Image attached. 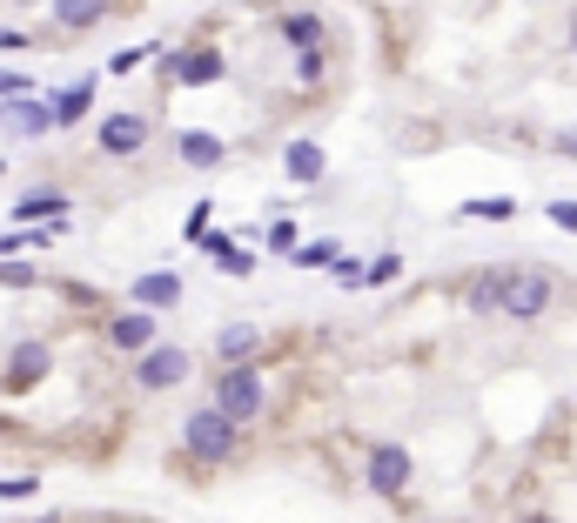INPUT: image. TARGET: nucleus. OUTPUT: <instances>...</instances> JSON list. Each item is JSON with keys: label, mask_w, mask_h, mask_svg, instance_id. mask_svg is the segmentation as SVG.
<instances>
[{"label": "nucleus", "mask_w": 577, "mask_h": 523, "mask_svg": "<svg viewBox=\"0 0 577 523\" xmlns=\"http://www.w3.org/2000/svg\"><path fill=\"white\" fill-rule=\"evenodd\" d=\"M209 403L228 416V423H256L263 416V363H222L215 370V389H209Z\"/></svg>", "instance_id": "nucleus-1"}, {"label": "nucleus", "mask_w": 577, "mask_h": 523, "mask_svg": "<svg viewBox=\"0 0 577 523\" xmlns=\"http://www.w3.org/2000/svg\"><path fill=\"white\" fill-rule=\"evenodd\" d=\"M235 444H242V423H228L215 403H202V409L182 416V450H189L195 463H228Z\"/></svg>", "instance_id": "nucleus-2"}, {"label": "nucleus", "mask_w": 577, "mask_h": 523, "mask_svg": "<svg viewBox=\"0 0 577 523\" xmlns=\"http://www.w3.org/2000/svg\"><path fill=\"white\" fill-rule=\"evenodd\" d=\"M544 309H551V276H544V269H504V302H498V316L537 322Z\"/></svg>", "instance_id": "nucleus-3"}, {"label": "nucleus", "mask_w": 577, "mask_h": 523, "mask_svg": "<svg viewBox=\"0 0 577 523\" xmlns=\"http://www.w3.org/2000/svg\"><path fill=\"white\" fill-rule=\"evenodd\" d=\"M161 74L175 87H215L228 74V61H222V47H161Z\"/></svg>", "instance_id": "nucleus-4"}, {"label": "nucleus", "mask_w": 577, "mask_h": 523, "mask_svg": "<svg viewBox=\"0 0 577 523\" xmlns=\"http://www.w3.org/2000/svg\"><path fill=\"white\" fill-rule=\"evenodd\" d=\"M189 376H195V363H189V349H175V342H154V349L135 356V383L141 389H182Z\"/></svg>", "instance_id": "nucleus-5"}, {"label": "nucleus", "mask_w": 577, "mask_h": 523, "mask_svg": "<svg viewBox=\"0 0 577 523\" xmlns=\"http://www.w3.org/2000/svg\"><path fill=\"white\" fill-rule=\"evenodd\" d=\"M409 477H417V463H409V450H403V444H376V450H370V463H363V483H370L376 497H403V490H409Z\"/></svg>", "instance_id": "nucleus-6"}, {"label": "nucleus", "mask_w": 577, "mask_h": 523, "mask_svg": "<svg viewBox=\"0 0 577 523\" xmlns=\"http://www.w3.org/2000/svg\"><path fill=\"white\" fill-rule=\"evenodd\" d=\"M148 135H154V121H148V115H108V121L95 128V148H101V154H115V161H128V154H141V148H148Z\"/></svg>", "instance_id": "nucleus-7"}, {"label": "nucleus", "mask_w": 577, "mask_h": 523, "mask_svg": "<svg viewBox=\"0 0 577 523\" xmlns=\"http://www.w3.org/2000/svg\"><path fill=\"white\" fill-rule=\"evenodd\" d=\"M47 370H54V349H47V342H14V349H8V370H0V389L21 396V389H34Z\"/></svg>", "instance_id": "nucleus-8"}, {"label": "nucleus", "mask_w": 577, "mask_h": 523, "mask_svg": "<svg viewBox=\"0 0 577 523\" xmlns=\"http://www.w3.org/2000/svg\"><path fill=\"white\" fill-rule=\"evenodd\" d=\"M0 135H21V141H34V135H54V108H47V102H34V95L0 102Z\"/></svg>", "instance_id": "nucleus-9"}, {"label": "nucleus", "mask_w": 577, "mask_h": 523, "mask_svg": "<svg viewBox=\"0 0 577 523\" xmlns=\"http://www.w3.org/2000/svg\"><path fill=\"white\" fill-rule=\"evenodd\" d=\"M154 329H161L154 309H121V316H108V342L121 349V356H141V349H154Z\"/></svg>", "instance_id": "nucleus-10"}, {"label": "nucleus", "mask_w": 577, "mask_h": 523, "mask_svg": "<svg viewBox=\"0 0 577 523\" xmlns=\"http://www.w3.org/2000/svg\"><path fill=\"white\" fill-rule=\"evenodd\" d=\"M47 14H54L61 34H88V28H101L115 14V0H47Z\"/></svg>", "instance_id": "nucleus-11"}, {"label": "nucleus", "mask_w": 577, "mask_h": 523, "mask_svg": "<svg viewBox=\"0 0 577 523\" xmlns=\"http://www.w3.org/2000/svg\"><path fill=\"white\" fill-rule=\"evenodd\" d=\"M128 296H135V309H154V316H161V309L182 302V276H175V269H148V276H135Z\"/></svg>", "instance_id": "nucleus-12"}, {"label": "nucleus", "mask_w": 577, "mask_h": 523, "mask_svg": "<svg viewBox=\"0 0 577 523\" xmlns=\"http://www.w3.org/2000/svg\"><path fill=\"white\" fill-rule=\"evenodd\" d=\"M67 195L61 189H28L21 202H14V228H41V222H67Z\"/></svg>", "instance_id": "nucleus-13"}, {"label": "nucleus", "mask_w": 577, "mask_h": 523, "mask_svg": "<svg viewBox=\"0 0 577 523\" xmlns=\"http://www.w3.org/2000/svg\"><path fill=\"white\" fill-rule=\"evenodd\" d=\"M47 108H54V128H74V121H88V108H95V74H81L74 87H61V95H47Z\"/></svg>", "instance_id": "nucleus-14"}, {"label": "nucleus", "mask_w": 577, "mask_h": 523, "mask_svg": "<svg viewBox=\"0 0 577 523\" xmlns=\"http://www.w3.org/2000/svg\"><path fill=\"white\" fill-rule=\"evenodd\" d=\"M282 174L309 189V182H322V174H329V154H322V148L302 135V141H289V148H282Z\"/></svg>", "instance_id": "nucleus-15"}, {"label": "nucleus", "mask_w": 577, "mask_h": 523, "mask_svg": "<svg viewBox=\"0 0 577 523\" xmlns=\"http://www.w3.org/2000/svg\"><path fill=\"white\" fill-rule=\"evenodd\" d=\"M202 248L215 255V269H222V276H256V255H249V248H242L235 235H222V228H209V235H202Z\"/></svg>", "instance_id": "nucleus-16"}, {"label": "nucleus", "mask_w": 577, "mask_h": 523, "mask_svg": "<svg viewBox=\"0 0 577 523\" xmlns=\"http://www.w3.org/2000/svg\"><path fill=\"white\" fill-rule=\"evenodd\" d=\"M256 349H263V322H228V329L215 335V356H222V363H249Z\"/></svg>", "instance_id": "nucleus-17"}, {"label": "nucleus", "mask_w": 577, "mask_h": 523, "mask_svg": "<svg viewBox=\"0 0 577 523\" xmlns=\"http://www.w3.org/2000/svg\"><path fill=\"white\" fill-rule=\"evenodd\" d=\"M175 148H182V161H189V168H222V161H228L222 135H202V128H182V135H175Z\"/></svg>", "instance_id": "nucleus-18"}, {"label": "nucleus", "mask_w": 577, "mask_h": 523, "mask_svg": "<svg viewBox=\"0 0 577 523\" xmlns=\"http://www.w3.org/2000/svg\"><path fill=\"white\" fill-rule=\"evenodd\" d=\"M498 302H504V269L470 276V289H463V309H470V316H498Z\"/></svg>", "instance_id": "nucleus-19"}, {"label": "nucleus", "mask_w": 577, "mask_h": 523, "mask_svg": "<svg viewBox=\"0 0 577 523\" xmlns=\"http://www.w3.org/2000/svg\"><path fill=\"white\" fill-rule=\"evenodd\" d=\"M336 255H343V242H329V235H316V242H296V248H289L296 269H336Z\"/></svg>", "instance_id": "nucleus-20"}, {"label": "nucleus", "mask_w": 577, "mask_h": 523, "mask_svg": "<svg viewBox=\"0 0 577 523\" xmlns=\"http://www.w3.org/2000/svg\"><path fill=\"white\" fill-rule=\"evenodd\" d=\"M457 215H463V222H517V202H511V195H470Z\"/></svg>", "instance_id": "nucleus-21"}, {"label": "nucleus", "mask_w": 577, "mask_h": 523, "mask_svg": "<svg viewBox=\"0 0 577 523\" xmlns=\"http://www.w3.org/2000/svg\"><path fill=\"white\" fill-rule=\"evenodd\" d=\"M282 41H289L296 54H309V47H322V21H316V14H282Z\"/></svg>", "instance_id": "nucleus-22"}, {"label": "nucleus", "mask_w": 577, "mask_h": 523, "mask_svg": "<svg viewBox=\"0 0 577 523\" xmlns=\"http://www.w3.org/2000/svg\"><path fill=\"white\" fill-rule=\"evenodd\" d=\"M34 282H41V269H34V262L0 255V289H34Z\"/></svg>", "instance_id": "nucleus-23"}, {"label": "nucleus", "mask_w": 577, "mask_h": 523, "mask_svg": "<svg viewBox=\"0 0 577 523\" xmlns=\"http://www.w3.org/2000/svg\"><path fill=\"white\" fill-rule=\"evenodd\" d=\"M329 276H336V289H363V282H370V262H356V255H336V269H329Z\"/></svg>", "instance_id": "nucleus-24"}, {"label": "nucleus", "mask_w": 577, "mask_h": 523, "mask_svg": "<svg viewBox=\"0 0 577 523\" xmlns=\"http://www.w3.org/2000/svg\"><path fill=\"white\" fill-rule=\"evenodd\" d=\"M154 54H161V47H154V41H148V47H121V54H115V61H108V74H135V67H148V61H154Z\"/></svg>", "instance_id": "nucleus-25"}, {"label": "nucleus", "mask_w": 577, "mask_h": 523, "mask_svg": "<svg viewBox=\"0 0 577 523\" xmlns=\"http://www.w3.org/2000/svg\"><path fill=\"white\" fill-rule=\"evenodd\" d=\"M296 242H302V228H296L289 215H276V222H269V255H289Z\"/></svg>", "instance_id": "nucleus-26"}, {"label": "nucleus", "mask_w": 577, "mask_h": 523, "mask_svg": "<svg viewBox=\"0 0 577 523\" xmlns=\"http://www.w3.org/2000/svg\"><path fill=\"white\" fill-rule=\"evenodd\" d=\"M396 276H403V255H376V262H370V282H363V289H389Z\"/></svg>", "instance_id": "nucleus-27"}, {"label": "nucleus", "mask_w": 577, "mask_h": 523, "mask_svg": "<svg viewBox=\"0 0 577 523\" xmlns=\"http://www.w3.org/2000/svg\"><path fill=\"white\" fill-rule=\"evenodd\" d=\"M209 228H215V202H195V209H189V222H182V235H189V242H202Z\"/></svg>", "instance_id": "nucleus-28"}, {"label": "nucleus", "mask_w": 577, "mask_h": 523, "mask_svg": "<svg viewBox=\"0 0 577 523\" xmlns=\"http://www.w3.org/2000/svg\"><path fill=\"white\" fill-rule=\"evenodd\" d=\"M0 95H8V102L14 95H34V74L28 67H0Z\"/></svg>", "instance_id": "nucleus-29"}, {"label": "nucleus", "mask_w": 577, "mask_h": 523, "mask_svg": "<svg viewBox=\"0 0 577 523\" xmlns=\"http://www.w3.org/2000/svg\"><path fill=\"white\" fill-rule=\"evenodd\" d=\"M544 215H551V228H564V235H577V202H570V195H564V202H551Z\"/></svg>", "instance_id": "nucleus-30"}, {"label": "nucleus", "mask_w": 577, "mask_h": 523, "mask_svg": "<svg viewBox=\"0 0 577 523\" xmlns=\"http://www.w3.org/2000/svg\"><path fill=\"white\" fill-rule=\"evenodd\" d=\"M41 490V477H0V497L8 503H21V497H34Z\"/></svg>", "instance_id": "nucleus-31"}, {"label": "nucleus", "mask_w": 577, "mask_h": 523, "mask_svg": "<svg viewBox=\"0 0 577 523\" xmlns=\"http://www.w3.org/2000/svg\"><path fill=\"white\" fill-rule=\"evenodd\" d=\"M296 81H322V47H309V54H296Z\"/></svg>", "instance_id": "nucleus-32"}, {"label": "nucleus", "mask_w": 577, "mask_h": 523, "mask_svg": "<svg viewBox=\"0 0 577 523\" xmlns=\"http://www.w3.org/2000/svg\"><path fill=\"white\" fill-rule=\"evenodd\" d=\"M21 47H34V41H28L21 28H0V54H21Z\"/></svg>", "instance_id": "nucleus-33"}, {"label": "nucleus", "mask_w": 577, "mask_h": 523, "mask_svg": "<svg viewBox=\"0 0 577 523\" xmlns=\"http://www.w3.org/2000/svg\"><path fill=\"white\" fill-rule=\"evenodd\" d=\"M570 54H577V14H570Z\"/></svg>", "instance_id": "nucleus-34"}, {"label": "nucleus", "mask_w": 577, "mask_h": 523, "mask_svg": "<svg viewBox=\"0 0 577 523\" xmlns=\"http://www.w3.org/2000/svg\"><path fill=\"white\" fill-rule=\"evenodd\" d=\"M524 523H557V516H524Z\"/></svg>", "instance_id": "nucleus-35"}, {"label": "nucleus", "mask_w": 577, "mask_h": 523, "mask_svg": "<svg viewBox=\"0 0 577 523\" xmlns=\"http://www.w3.org/2000/svg\"><path fill=\"white\" fill-rule=\"evenodd\" d=\"M14 8H41V0H14Z\"/></svg>", "instance_id": "nucleus-36"}, {"label": "nucleus", "mask_w": 577, "mask_h": 523, "mask_svg": "<svg viewBox=\"0 0 577 523\" xmlns=\"http://www.w3.org/2000/svg\"><path fill=\"white\" fill-rule=\"evenodd\" d=\"M0 174H8V154H0Z\"/></svg>", "instance_id": "nucleus-37"}, {"label": "nucleus", "mask_w": 577, "mask_h": 523, "mask_svg": "<svg viewBox=\"0 0 577 523\" xmlns=\"http://www.w3.org/2000/svg\"><path fill=\"white\" fill-rule=\"evenodd\" d=\"M0 436H8V416H0Z\"/></svg>", "instance_id": "nucleus-38"}, {"label": "nucleus", "mask_w": 577, "mask_h": 523, "mask_svg": "<svg viewBox=\"0 0 577 523\" xmlns=\"http://www.w3.org/2000/svg\"><path fill=\"white\" fill-rule=\"evenodd\" d=\"M47 523H61V516H47Z\"/></svg>", "instance_id": "nucleus-39"}]
</instances>
